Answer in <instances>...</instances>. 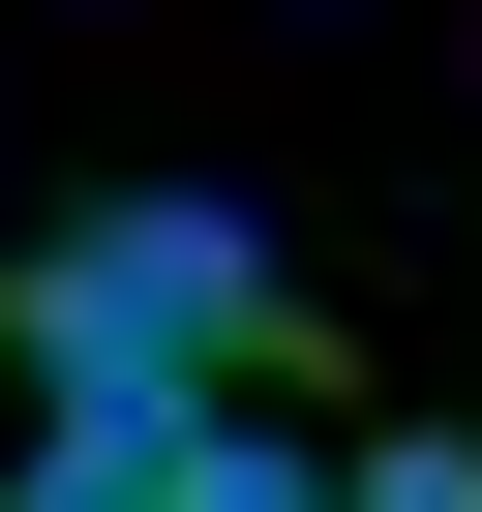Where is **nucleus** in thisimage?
<instances>
[{
	"label": "nucleus",
	"mask_w": 482,
	"mask_h": 512,
	"mask_svg": "<svg viewBox=\"0 0 482 512\" xmlns=\"http://www.w3.org/2000/svg\"><path fill=\"white\" fill-rule=\"evenodd\" d=\"M181 512H362V452H302V422H181Z\"/></svg>",
	"instance_id": "f03ea898"
},
{
	"label": "nucleus",
	"mask_w": 482,
	"mask_h": 512,
	"mask_svg": "<svg viewBox=\"0 0 482 512\" xmlns=\"http://www.w3.org/2000/svg\"><path fill=\"white\" fill-rule=\"evenodd\" d=\"M181 422H211V392H61L0 512H181Z\"/></svg>",
	"instance_id": "f257e3e1"
},
{
	"label": "nucleus",
	"mask_w": 482,
	"mask_h": 512,
	"mask_svg": "<svg viewBox=\"0 0 482 512\" xmlns=\"http://www.w3.org/2000/svg\"><path fill=\"white\" fill-rule=\"evenodd\" d=\"M362 512H482V452H452V422H392V452H362Z\"/></svg>",
	"instance_id": "7ed1b4c3"
}]
</instances>
